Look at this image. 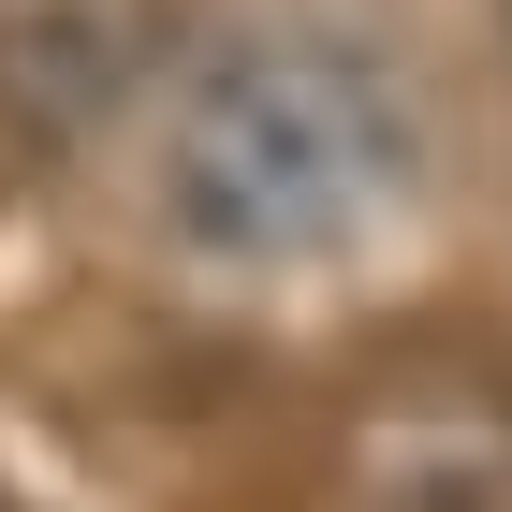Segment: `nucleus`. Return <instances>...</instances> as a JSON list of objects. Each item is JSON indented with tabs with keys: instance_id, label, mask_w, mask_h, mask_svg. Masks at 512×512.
Returning <instances> with one entry per match:
<instances>
[{
	"instance_id": "nucleus-1",
	"label": "nucleus",
	"mask_w": 512,
	"mask_h": 512,
	"mask_svg": "<svg viewBox=\"0 0 512 512\" xmlns=\"http://www.w3.org/2000/svg\"><path fill=\"white\" fill-rule=\"evenodd\" d=\"M425 161H439L425 88L366 30L249 15L176 59L147 118V235L220 293H278V278L381 249L425 205Z\"/></svg>"
}]
</instances>
